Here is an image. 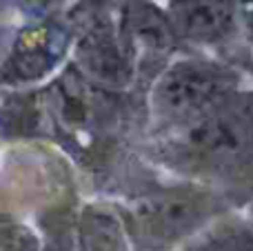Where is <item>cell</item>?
Returning <instances> with one entry per match:
<instances>
[{"instance_id":"6da1fadb","label":"cell","mask_w":253,"mask_h":251,"mask_svg":"<svg viewBox=\"0 0 253 251\" xmlns=\"http://www.w3.org/2000/svg\"><path fill=\"white\" fill-rule=\"evenodd\" d=\"M236 69L207 58L171 62L151 89V114L160 125L182 129L240 91Z\"/></svg>"},{"instance_id":"7a4b0ae2","label":"cell","mask_w":253,"mask_h":251,"mask_svg":"<svg viewBox=\"0 0 253 251\" xmlns=\"http://www.w3.org/2000/svg\"><path fill=\"white\" fill-rule=\"evenodd\" d=\"M218 200L200 189H165L135 198L126 209V229L138 251H167L218 213Z\"/></svg>"},{"instance_id":"3957f363","label":"cell","mask_w":253,"mask_h":251,"mask_svg":"<svg viewBox=\"0 0 253 251\" xmlns=\"http://www.w3.org/2000/svg\"><path fill=\"white\" fill-rule=\"evenodd\" d=\"M178 151L200 165H227L253 151V91H236L178 129Z\"/></svg>"},{"instance_id":"277c9868","label":"cell","mask_w":253,"mask_h":251,"mask_svg":"<svg viewBox=\"0 0 253 251\" xmlns=\"http://www.w3.org/2000/svg\"><path fill=\"white\" fill-rule=\"evenodd\" d=\"M240 11L233 2H171L167 11L175 38L198 44L224 42L238 29Z\"/></svg>"},{"instance_id":"5b68a950","label":"cell","mask_w":253,"mask_h":251,"mask_svg":"<svg viewBox=\"0 0 253 251\" xmlns=\"http://www.w3.org/2000/svg\"><path fill=\"white\" fill-rule=\"evenodd\" d=\"M78 58L93 78L111 84L126 83L133 67L123 38L111 22H98L83 36L78 42Z\"/></svg>"},{"instance_id":"8992f818","label":"cell","mask_w":253,"mask_h":251,"mask_svg":"<svg viewBox=\"0 0 253 251\" xmlns=\"http://www.w3.org/2000/svg\"><path fill=\"white\" fill-rule=\"evenodd\" d=\"M120 38L129 53V58L158 56L167 53L175 40L167 13H162L156 4H126L120 18Z\"/></svg>"},{"instance_id":"52a82bcc","label":"cell","mask_w":253,"mask_h":251,"mask_svg":"<svg viewBox=\"0 0 253 251\" xmlns=\"http://www.w3.org/2000/svg\"><path fill=\"white\" fill-rule=\"evenodd\" d=\"M191 251H253V234L247 227L242 229H222L211 238L202 240Z\"/></svg>"},{"instance_id":"ba28073f","label":"cell","mask_w":253,"mask_h":251,"mask_svg":"<svg viewBox=\"0 0 253 251\" xmlns=\"http://www.w3.org/2000/svg\"><path fill=\"white\" fill-rule=\"evenodd\" d=\"M240 18H242V25H245L249 38L253 40V4H247L245 9H240Z\"/></svg>"},{"instance_id":"9c48e42d","label":"cell","mask_w":253,"mask_h":251,"mask_svg":"<svg viewBox=\"0 0 253 251\" xmlns=\"http://www.w3.org/2000/svg\"><path fill=\"white\" fill-rule=\"evenodd\" d=\"M247 229H249L251 234H253V211H251V222H249V227H247Z\"/></svg>"}]
</instances>
